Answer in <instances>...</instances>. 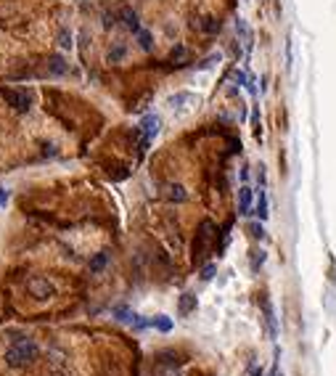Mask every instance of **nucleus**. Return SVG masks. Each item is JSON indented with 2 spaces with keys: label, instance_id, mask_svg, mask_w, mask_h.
Returning <instances> with one entry per match:
<instances>
[{
  "label": "nucleus",
  "instance_id": "29",
  "mask_svg": "<svg viewBox=\"0 0 336 376\" xmlns=\"http://www.w3.org/2000/svg\"><path fill=\"white\" fill-rule=\"evenodd\" d=\"M164 376H180V371H175V368H167V371H164Z\"/></svg>",
  "mask_w": 336,
  "mask_h": 376
},
{
  "label": "nucleus",
  "instance_id": "17",
  "mask_svg": "<svg viewBox=\"0 0 336 376\" xmlns=\"http://www.w3.org/2000/svg\"><path fill=\"white\" fill-rule=\"evenodd\" d=\"M151 326H156L159 331H164V334H167V331H172V321L167 318V315H156V318L151 321Z\"/></svg>",
  "mask_w": 336,
  "mask_h": 376
},
{
  "label": "nucleus",
  "instance_id": "25",
  "mask_svg": "<svg viewBox=\"0 0 336 376\" xmlns=\"http://www.w3.org/2000/svg\"><path fill=\"white\" fill-rule=\"evenodd\" d=\"M233 80H236V85H244L246 88V72H241V69H236V72H233Z\"/></svg>",
  "mask_w": 336,
  "mask_h": 376
},
{
  "label": "nucleus",
  "instance_id": "4",
  "mask_svg": "<svg viewBox=\"0 0 336 376\" xmlns=\"http://www.w3.org/2000/svg\"><path fill=\"white\" fill-rule=\"evenodd\" d=\"M167 103H170V109H172V111L183 114V109L188 106V103H199V98H196L193 93H185V90H183V93H175V96H170Z\"/></svg>",
  "mask_w": 336,
  "mask_h": 376
},
{
  "label": "nucleus",
  "instance_id": "1",
  "mask_svg": "<svg viewBox=\"0 0 336 376\" xmlns=\"http://www.w3.org/2000/svg\"><path fill=\"white\" fill-rule=\"evenodd\" d=\"M40 358V347L32 342V339H24V342H19L14 347L6 350V363L11 368H21V366H29Z\"/></svg>",
  "mask_w": 336,
  "mask_h": 376
},
{
  "label": "nucleus",
  "instance_id": "6",
  "mask_svg": "<svg viewBox=\"0 0 336 376\" xmlns=\"http://www.w3.org/2000/svg\"><path fill=\"white\" fill-rule=\"evenodd\" d=\"M251 202H254V194H251V188L244 183V185H241V191H238V212L249 215L251 212Z\"/></svg>",
  "mask_w": 336,
  "mask_h": 376
},
{
  "label": "nucleus",
  "instance_id": "9",
  "mask_svg": "<svg viewBox=\"0 0 336 376\" xmlns=\"http://www.w3.org/2000/svg\"><path fill=\"white\" fill-rule=\"evenodd\" d=\"M111 315H114L119 323H130V326H133V321H135V313H133L130 308H124V305H117V308L111 310Z\"/></svg>",
  "mask_w": 336,
  "mask_h": 376
},
{
  "label": "nucleus",
  "instance_id": "19",
  "mask_svg": "<svg viewBox=\"0 0 336 376\" xmlns=\"http://www.w3.org/2000/svg\"><path fill=\"white\" fill-rule=\"evenodd\" d=\"M249 236L251 239H265V228H262V222L260 220H254V222H249Z\"/></svg>",
  "mask_w": 336,
  "mask_h": 376
},
{
  "label": "nucleus",
  "instance_id": "5",
  "mask_svg": "<svg viewBox=\"0 0 336 376\" xmlns=\"http://www.w3.org/2000/svg\"><path fill=\"white\" fill-rule=\"evenodd\" d=\"M159 125H161V120H159V114H146L143 120H141V130H143V138H148L151 140L156 133H159Z\"/></svg>",
  "mask_w": 336,
  "mask_h": 376
},
{
  "label": "nucleus",
  "instance_id": "13",
  "mask_svg": "<svg viewBox=\"0 0 336 376\" xmlns=\"http://www.w3.org/2000/svg\"><path fill=\"white\" fill-rule=\"evenodd\" d=\"M122 19H124V24L130 27V29H133L135 34L141 32V24H138V14H135V11H130V8H124V11H122Z\"/></svg>",
  "mask_w": 336,
  "mask_h": 376
},
{
  "label": "nucleus",
  "instance_id": "28",
  "mask_svg": "<svg viewBox=\"0 0 336 376\" xmlns=\"http://www.w3.org/2000/svg\"><path fill=\"white\" fill-rule=\"evenodd\" d=\"M268 376H281V373H278V360L273 363V368H270V373H268Z\"/></svg>",
  "mask_w": 336,
  "mask_h": 376
},
{
  "label": "nucleus",
  "instance_id": "10",
  "mask_svg": "<svg viewBox=\"0 0 336 376\" xmlns=\"http://www.w3.org/2000/svg\"><path fill=\"white\" fill-rule=\"evenodd\" d=\"M254 212H257V220H260V222H262V220H268L270 209H268V196H265V191L257 194V207H254Z\"/></svg>",
  "mask_w": 336,
  "mask_h": 376
},
{
  "label": "nucleus",
  "instance_id": "22",
  "mask_svg": "<svg viewBox=\"0 0 336 376\" xmlns=\"http://www.w3.org/2000/svg\"><path fill=\"white\" fill-rule=\"evenodd\" d=\"M215 276H217V265H215V262H209V265L201 268V281H212Z\"/></svg>",
  "mask_w": 336,
  "mask_h": 376
},
{
  "label": "nucleus",
  "instance_id": "7",
  "mask_svg": "<svg viewBox=\"0 0 336 376\" xmlns=\"http://www.w3.org/2000/svg\"><path fill=\"white\" fill-rule=\"evenodd\" d=\"M196 308H199V299H196V294H193V291H185V294L180 297V302H178V313H180V315H191Z\"/></svg>",
  "mask_w": 336,
  "mask_h": 376
},
{
  "label": "nucleus",
  "instance_id": "14",
  "mask_svg": "<svg viewBox=\"0 0 336 376\" xmlns=\"http://www.w3.org/2000/svg\"><path fill=\"white\" fill-rule=\"evenodd\" d=\"M265 321H268L270 336L275 339V336H278V323H275V315H273V308H270V302H265Z\"/></svg>",
  "mask_w": 336,
  "mask_h": 376
},
{
  "label": "nucleus",
  "instance_id": "20",
  "mask_svg": "<svg viewBox=\"0 0 336 376\" xmlns=\"http://www.w3.org/2000/svg\"><path fill=\"white\" fill-rule=\"evenodd\" d=\"M201 29L212 34V32H217V29H220V21H217V19H212V16H204V19H201Z\"/></svg>",
  "mask_w": 336,
  "mask_h": 376
},
{
  "label": "nucleus",
  "instance_id": "27",
  "mask_svg": "<svg viewBox=\"0 0 336 376\" xmlns=\"http://www.w3.org/2000/svg\"><path fill=\"white\" fill-rule=\"evenodd\" d=\"M8 191H6V188H0V207H3V204H8Z\"/></svg>",
  "mask_w": 336,
  "mask_h": 376
},
{
  "label": "nucleus",
  "instance_id": "24",
  "mask_svg": "<svg viewBox=\"0 0 336 376\" xmlns=\"http://www.w3.org/2000/svg\"><path fill=\"white\" fill-rule=\"evenodd\" d=\"M217 61H220V53H212L209 58H204V61L199 64V69H209V66H215Z\"/></svg>",
  "mask_w": 336,
  "mask_h": 376
},
{
  "label": "nucleus",
  "instance_id": "26",
  "mask_svg": "<svg viewBox=\"0 0 336 376\" xmlns=\"http://www.w3.org/2000/svg\"><path fill=\"white\" fill-rule=\"evenodd\" d=\"M185 56V48L183 45H178V48H172V61H175V58H183Z\"/></svg>",
  "mask_w": 336,
  "mask_h": 376
},
{
  "label": "nucleus",
  "instance_id": "11",
  "mask_svg": "<svg viewBox=\"0 0 336 376\" xmlns=\"http://www.w3.org/2000/svg\"><path fill=\"white\" fill-rule=\"evenodd\" d=\"M48 69H51V74H66L69 64L64 61L61 56H51V58H48Z\"/></svg>",
  "mask_w": 336,
  "mask_h": 376
},
{
  "label": "nucleus",
  "instance_id": "16",
  "mask_svg": "<svg viewBox=\"0 0 336 376\" xmlns=\"http://www.w3.org/2000/svg\"><path fill=\"white\" fill-rule=\"evenodd\" d=\"M236 32L241 34V37H244V43L251 48V32H249V27H246V21H244V19H236Z\"/></svg>",
  "mask_w": 336,
  "mask_h": 376
},
{
  "label": "nucleus",
  "instance_id": "8",
  "mask_svg": "<svg viewBox=\"0 0 336 376\" xmlns=\"http://www.w3.org/2000/svg\"><path fill=\"white\" fill-rule=\"evenodd\" d=\"M109 260H111V254H109V252H98L96 257H90V262H88L90 273H101V270L109 265Z\"/></svg>",
  "mask_w": 336,
  "mask_h": 376
},
{
  "label": "nucleus",
  "instance_id": "21",
  "mask_svg": "<svg viewBox=\"0 0 336 376\" xmlns=\"http://www.w3.org/2000/svg\"><path fill=\"white\" fill-rule=\"evenodd\" d=\"M109 61H114V64H117V61H122V58H124V45H114V48L109 51Z\"/></svg>",
  "mask_w": 336,
  "mask_h": 376
},
{
  "label": "nucleus",
  "instance_id": "18",
  "mask_svg": "<svg viewBox=\"0 0 336 376\" xmlns=\"http://www.w3.org/2000/svg\"><path fill=\"white\" fill-rule=\"evenodd\" d=\"M167 196H170V202H185V188L183 185H170Z\"/></svg>",
  "mask_w": 336,
  "mask_h": 376
},
{
  "label": "nucleus",
  "instance_id": "3",
  "mask_svg": "<svg viewBox=\"0 0 336 376\" xmlns=\"http://www.w3.org/2000/svg\"><path fill=\"white\" fill-rule=\"evenodd\" d=\"M3 96H6V101L14 106L16 111H29V106H32V98H29V93H24V90H3Z\"/></svg>",
  "mask_w": 336,
  "mask_h": 376
},
{
  "label": "nucleus",
  "instance_id": "15",
  "mask_svg": "<svg viewBox=\"0 0 336 376\" xmlns=\"http://www.w3.org/2000/svg\"><path fill=\"white\" fill-rule=\"evenodd\" d=\"M138 45H141L143 51H151V48H154V37H151V32H146V29L138 32Z\"/></svg>",
  "mask_w": 336,
  "mask_h": 376
},
{
  "label": "nucleus",
  "instance_id": "23",
  "mask_svg": "<svg viewBox=\"0 0 336 376\" xmlns=\"http://www.w3.org/2000/svg\"><path fill=\"white\" fill-rule=\"evenodd\" d=\"M262 262H265V252H262V249H257V252L251 254V268L257 270V268H260Z\"/></svg>",
  "mask_w": 336,
  "mask_h": 376
},
{
  "label": "nucleus",
  "instance_id": "12",
  "mask_svg": "<svg viewBox=\"0 0 336 376\" xmlns=\"http://www.w3.org/2000/svg\"><path fill=\"white\" fill-rule=\"evenodd\" d=\"M59 45H61V48H66V51L74 45V32L69 29V27H61L59 29Z\"/></svg>",
  "mask_w": 336,
  "mask_h": 376
},
{
  "label": "nucleus",
  "instance_id": "2",
  "mask_svg": "<svg viewBox=\"0 0 336 376\" xmlns=\"http://www.w3.org/2000/svg\"><path fill=\"white\" fill-rule=\"evenodd\" d=\"M29 291H32V297L34 299H51L56 294V286L51 284L48 278H29Z\"/></svg>",
  "mask_w": 336,
  "mask_h": 376
}]
</instances>
